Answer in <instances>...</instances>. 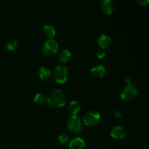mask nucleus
<instances>
[{
	"label": "nucleus",
	"instance_id": "1",
	"mask_svg": "<svg viewBox=\"0 0 149 149\" xmlns=\"http://www.w3.org/2000/svg\"><path fill=\"white\" fill-rule=\"evenodd\" d=\"M66 95L61 89H55L48 97L47 103L54 108H61L66 103Z\"/></svg>",
	"mask_w": 149,
	"mask_h": 149
},
{
	"label": "nucleus",
	"instance_id": "2",
	"mask_svg": "<svg viewBox=\"0 0 149 149\" xmlns=\"http://www.w3.org/2000/svg\"><path fill=\"white\" fill-rule=\"evenodd\" d=\"M138 94V88L137 85L134 83H129L127 84L125 87L122 88V91H121L120 96L123 100H132L136 97V96Z\"/></svg>",
	"mask_w": 149,
	"mask_h": 149
},
{
	"label": "nucleus",
	"instance_id": "3",
	"mask_svg": "<svg viewBox=\"0 0 149 149\" xmlns=\"http://www.w3.org/2000/svg\"><path fill=\"white\" fill-rule=\"evenodd\" d=\"M53 77L59 84L65 83L68 78V68L64 65H58L54 68Z\"/></svg>",
	"mask_w": 149,
	"mask_h": 149
},
{
	"label": "nucleus",
	"instance_id": "4",
	"mask_svg": "<svg viewBox=\"0 0 149 149\" xmlns=\"http://www.w3.org/2000/svg\"><path fill=\"white\" fill-rule=\"evenodd\" d=\"M67 126L71 132H74V133H78V132H81V130H82V121L77 115H72L68 119Z\"/></svg>",
	"mask_w": 149,
	"mask_h": 149
},
{
	"label": "nucleus",
	"instance_id": "5",
	"mask_svg": "<svg viewBox=\"0 0 149 149\" xmlns=\"http://www.w3.org/2000/svg\"><path fill=\"white\" fill-rule=\"evenodd\" d=\"M58 42L54 39H49L45 42L43 45V53L46 56H52L57 52L58 49Z\"/></svg>",
	"mask_w": 149,
	"mask_h": 149
},
{
	"label": "nucleus",
	"instance_id": "6",
	"mask_svg": "<svg viewBox=\"0 0 149 149\" xmlns=\"http://www.w3.org/2000/svg\"><path fill=\"white\" fill-rule=\"evenodd\" d=\"M100 119V115L95 111H90L87 112L83 118V122L87 126L93 127L97 125Z\"/></svg>",
	"mask_w": 149,
	"mask_h": 149
},
{
	"label": "nucleus",
	"instance_id": "7",
	"mask_svg": "<svg viewBox=\"0 0 149 149\" xmlns=\"http://www.w3.org/2000/svg\"><path fill=\"white\" fill-rule=\"evenodd\" d=\"M110 135L115 140H123L126 137V130L122 126H116L111 130Z\"/></svg>",
	"mask_w": 149,
	"mask_h": 149
},
{
	"label": "nucleus",
	"instance_id": "8",
	"mask_svg": "<svg viewBox=\"0 0 149 149\" xmlns=\"http://www.w3.org/2000/svg\"><path fill=\"white\" fill-rule=\"evenodd\" d=\"M100 7L106 14L111 15L114 12L116 5L114 1L112 0H103L101 1Z\"/></svg>",
	"mask_w": 149,
	"mask_h": 149
},
{
	"label": "nucleus",
	"instance_id": "9",
	"mask_svg": "<svg viewBox=\"0 0 149 149\" xmlns=\"http://www.w3.org/2000/svg\"><path fill=\"white\" fill-rule=\"evenodd\" d=\"M68 146L70 149H84L86 143L83 138L80 137H76L70 141Z\"/></svg>",
	"mask_w": 149,
	"mask_h": 149
},
{
	"label": "nucleus",
	"instance_id": "10",
	"mask_svg": "<svg viewBox=\"0 0 149 149\" xmlns=\"http://www.w3.org/2000/svg\"><path fill=\"white\" fill-rule=\"evenodd\" d=\"M112 43V39L108 33H102L98 37V44L101 48L105 49L111 46Z\"/></svg>",
	"mask_w": 149,
	"mask_h": 149
},
{
	"label": "nucleus",
	"instance_id": "11",
	"mask_svg": "<svg viewBox=\"0 0 149 149\" xmlns=\"http://www.w3.org/2000/svg\"><path fill=\"white\" fill-rule=\"evenodd\" d=\"M90 71L92 74L95 76V77H101L106 74V68L102 64H95L90 68Z\"/></svg>",
	"mask_w": 149,
	"mask_h": 149
},
{
	"label": "nucleus",
	"instance_id": "12",
	"mask_svg": "<svg viewBox=\"0 0 149 149\" xmlns=\"http://www.w3.org/2000/svg\"><path fill=\"white\" fill-rule=\"evenodd\" d=\"M38 74H39V77L45 81H48L51 78V75H52L50 70L44 65L39 67Z\"/></svg>",
	"mask_w": 149,
	"mask_h": 149
},
{
	"label": "nucleus",
	"instance_id": "13",
	"mask_svg": "<svg viewBox=\"0 0 149 149\" xmlns=\"http://www.w3.org/2000/svg\"><path fill=\"white\" fill-rule=\"evenodd\" d=\"M81 109L80 103L77 100H72L68 106V111L72 115H77Z\"/></svg>",
	"mask_w": 149,
	"mask_h": 149
},
{
	"label": "nucleus",
	"instance_id": "14",
	"mask_svg": "<svg viewBox=\"0 0 149 149\" xmlns=\"http://www.w3.org/2000/svg\"><path fill=\"white\" fill-rule=\"evenodd\" d=\"M48 97L42 93H38L33 97V100L38 105H45L47 103Z\"/></svg>",
	"mask_w": 149,
	"mask_h": 149
},
{
	"label": "nucleus",
	"instance_id": "15",
	"mask_svg": "<svg viewBox=\"0 0 149 149\" xmlns=\"http://www.w3.org/2000/svg\"><path fill=\"white\" fill-rule=\"evenodd\" d=\"M43 30L45 33L46 34L47 36L49 38V39H52L56 33V31H55V27L51 24H46L44 26Z\"/></svg>",
	"mask_w": 149,
	"mask_h": 149
},
{
	"label": "nucleus",
	"instance_id": "16",
	"mask_svg": "<svg viewBox=\"0 0 149 149\" xmlns=\"http://www.w3.org/2000/svg\"><path fill=\"white\" fill-rule=\"evenodd\" d=\"M71 57H72V54L70 52V50L66 49H63L61 51L59 55V61L61 63H66L71 60Z\"/></svg>",
	"mask_w": 149,
	"mask_h": 149
},
{
	"label": "nucleus",
	"instance_id": "17",
	"mask_svg": "<svg viewBox=\"0 0 149 149\" xmlns=\"http://www.w3.org/2000/svg\"><path fill=\"white\" fill-rule=\"evenodd\" d=\"M18 41L15 39H10L6 43V49L9 51H14L18 47Z\"/></svg>",
	"mask_w": 149,
	"mask_h": 149
},
{
	"label": "nucleus",
	"instance_id": "18",
	"mask_svg": "<svg viewBox=\"0 0 149 149\" xmlns=\"http://www.w3.org/2000/svg\"><path fill=\"white\" fill-rule=\"evenodd\" d=\"M58 140H59V141L61 143H65L69 140V136L66 133H61L58 136Z\"/></svg>",
	"mask_w": 149,
	"mask_h": 149
},
{
	"label": "nucleus",
	"instance_id": "19",
	"mask_svg": "<svg viewBox=\"0 0 149 149\" xmlns=\"http://www.w3.org/2000/svg\"><path fill=\"white\" fill-rule=\"evenodd\" d=\"M97 56L98 57V58H100V59H102V58H104V57L106 56L105 49H103V48H100L97 52Z\"/></svg>",
	"mask_w": 149,
	"mask_h": 149
},
{
	"label": "nucleus",
	"instance_id": "20",
	"mask_svg": "<svg viewBox=\"0 0 149 149\" xmlns=\"http://www.w3.org/2000/svg\"><path fill=\"white\" fill-rule=\"evenodd\" d=\"M137 2L141 4V5L145 6L146 4H148V0H139V1H137Z\"/></svg>",
	"mask_w": 149,
	"mask_h": 149
},
{
	"label": "nucleus",
	"instance_id": "21",
	"mask_svg": "<svg viewBox=\"0 0 149 149\" xmlns=\"http://www.w3.org/2000/svg\"><path fill=\"white\" fill-rule=\"evenodd\" d=\"M114 115L117 118H122V113L120 111H116L114 113Z\"/></svg>",
	"mask_w": 149,
	"mask_h": 149
},
{
	"label": "nucleus",
	"instance_id": "22",
	"mask_svg": "<svg viewBox=\"0 0 149 149\" xmlns=\"http://www.w3.org/2000/svg\"><path fill=\"white\" fill-rule=\"evenodd\" d=\"M125 81H126V82L127 83V84H129V83H132V77L130 75L127 76L126 78H125Z\"/></svg>",
	"mask_w": 149,
	"mask_h": 149
}]
</instances>
